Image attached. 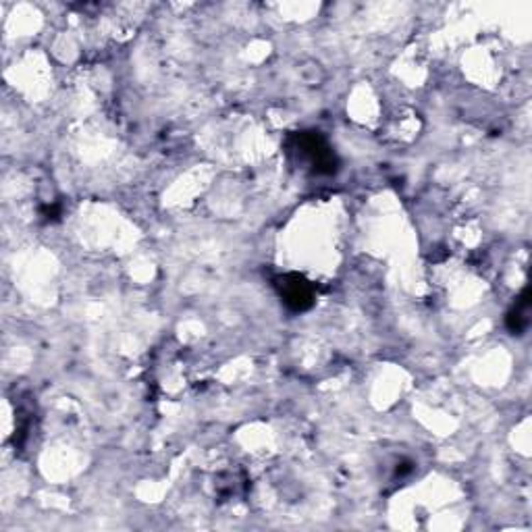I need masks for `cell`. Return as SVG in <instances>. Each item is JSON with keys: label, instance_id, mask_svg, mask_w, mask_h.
Instances as JSON below:
<instances>
[{"label": "cell", "instance_id": "2", "mask_svg": "<svg viewBox=\"0 0 532 532\" xmlns=\"http://www.w3.org/2000/svg\"><path fill=\"white\" fill-rule=\"evenodd\" d=\"M528 300H526V295L522 298V302L514 308V312L509 314V318H507V322H509V329L514 331V333H522L526 327H528Z\"/></svg>", "mask_w": 532, "mask_h": 532}, {"label": "cell", "instance_id": "1", "mask_svg": "<svg viewBox=\"0 0 532 532\" xmlns=\"http://www.w3.org/2000/svg\"><path fill=\"white\" fill-rule=\"evenodd\" d=\"M281 295L291 308L295 310L308 308L312 304V289L308 287V283L302 281L300 277L285 279V283L281 285Z\"/></svg>", "mask_w": 532, "mask_h": 532}]
</instances>
